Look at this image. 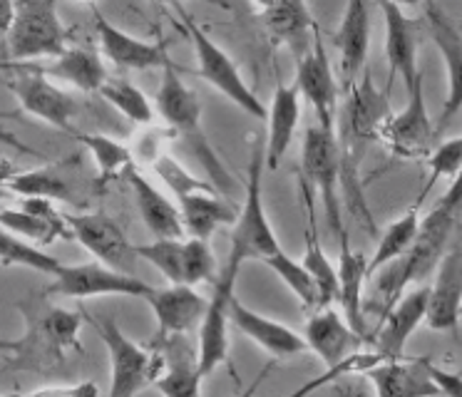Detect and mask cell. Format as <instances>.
<instances>
[{"mask_svg":"<svg viewBox=\"0 0 462 397\" xmlns=\"http://www.w3.org/2000/svg\"><path fill=\"white\" fill-rule=\"evenodd\" d=\"M15 171H18V169L13 167L8 159H0V187H5V184H8V179H11Z\"/></svg>","mask_w":462,"mask_h":397,"instance_id":"46","label":"cell"},{"mask_svg":"<svg viewBox=\"0 0 462 397\" xmlns=\"http://www.w3.org/2000/svg\"><path fill=\"white\" fill-rule=\"evenodd\" d=\"M177 207L181 211L184 231L197 238H211L217 228L231 226L239 217V208L229 204L214 187L184 194L177 198Z\"/></svg>","mask_w":462,"mask_h":397,"instance_id":"29","label":"cell"},{"mask_svg":"<svg viewBox=\"0 0 462 397\" xmlns=\"http://www.w3.org/2000/svg\"><path fill=\"white\" fill-rule=\"evenodd\" d=\"M125 179L132 189V197L137 204L144 226L154 238H181L184 231V221H181V211L177 204H171L170 198L162 194L160 189L152 184L150 179L142 174L140 169L132 164L125 171Z\"/></svg>","mask_w":462,"mask_h":397,"instance_id":"25","label":"cell"},{"mask_svg":"<svg viewBox=\"0 0 462 397\" xmlns=\"http://www.w3.org/2000/svg\"><path fill=\"white\" fill-rule=\"evenodd\" d=\"M381 5L383 20H385V55L391 65V78L388 88H393V79L402 78L405 92L412 88V82L418 79V28L405 13L402 5L393 0H378Z\"/></svg>","mask_w":462,"mask_h":397,"instance_id":"20","label":"cell"},{"mask_svg":"<svg viewBox=\"0 0 462 397\" xmlns=\"http://www.w3.org/2000/svg\"><path fill=\"white\" fill-rule=\"evenodd\" d=\"M428 298H430V286H422L415 291H405L393 303L391 310L381 318V328L375 333L378 353H383L385 357H402L408 337L425 320Z\"/></svg>","mask_w":462,"mask_h":397,"instance_id":"23","label":"cell"},{"mask_svg":"<svg viewBox=\"0 0 462 397\" xmlns=\"http://www.w3.org/2000/svg\"><path fill=\"white\" fill-rule=\"evenodd\" d=\"M365 375H368L375 392L381 397L440 395V390L435 387L430 375L425 373L420 357L412 360V363H405L401 357H385L381 363H375Z\"/></svg>","mask_w":462,"mask_h":397,"instance_id":"31","label":"cell"},{"mask_svg":"<svg viewBox=\"0 0 462 397\" xmlns=\"http://www.w3.org/2000/svg\"><path fill=\"white\" fill-rule=\"evenodd\" d=\"M0 350H8V353H13V350H15V340H3V337H0Z\"/></svg>","mask_w":462,"mask_h":397,"instance_id":"49","label":"cell"},{"mask_svg":"<svg viewBox=\"0 0 462 397\" xmlns=\"http://www.w3.org/2000/svg\"><path fill=\"white\" fill-rule=\"evenodd\" d=\"M100 392L95 383H78V385H48L31 390V397H95Z\"/></svg>","mask_w":462,"mask_h":397,"instance_id":"42","label":"cell"},{"mask_svg":"<svg viewBox=\"0 0 462 397\" xmlns=\"http://www.w3.org/2000/svg\"><path fill=\"white\" fill-rule=\"evenodd\" d=\"M393 3H398V5H418L422 0H393Z\"/></svg>","mask_w":462,"mask_h":397,"instance_id":"51","label":"cell"},{"mask_svg":"<svg viewBox=\"0 0 462 397\" xmlns=\"http://www.w3.org/2000/svg\"><path fill=\"white\" fill-rule=\"evenodd\" d=\"M0 226L23 238H31L35 246H51L55 241H72L68 217L55 211L51 198L23 197L18 208H0Z\"/></svg>","mask_w":462,"mask_h":397,"instance_id":"18","label":"cell"},{"mask_svg":"<svg viewBox=\"0 0 462 397\" xmlns=\"http://www.w3.org/2000/svg\"><path fill=\"white\" fill-rule=\"evenodd\" d=\"M177 13H180L181 20H174V25L191 40L194 45V55H197V75H199L204 82H209L211 88L221 92L224 97L229 99L231 105L246 112L249 117L254 119H266V105L262 99L256 97L246 79L242 78V72L236 68V62L229 58V52L214 42L207 30L201 28L197 18L191 15L189 10L184 5H177Z\"/></svg>","mask_w":462,"mask_h":397,"instance_id":"4","label":"cell"},{"mask_svg":"<svg viewBox=\"0 0 462 397\" xmlns=\"http://www.w3.org/2000/svg\"><path fill=\"white\" fill-rule=\"evenodd\" d=\"M422 198H425V194H420V197L415 198V204L408 207V211H405L402 217L395 218L391 226L383 231L381 238H378V246H375V254H373L371 261H368V278L375 276L378 268H383L385 263H391L393 258L402 256V254L411 248V244L415 241V236H418V228H420Z\"/></svg>","mask_w":462,"mask_h":397,"instance_id":"33","label":"cell"},{"mask_svg":"<svg viewBox=\"0 0 462 397\" xmlns=\"http://www.w3.org/2000/svg\"><path fill=\"white\" fill-rule=\"evenodd\" d=\"M25 337L15 340V370H45L48 365H60L65 350H80V313L65 308H45L42 313H25Z\"/></svg>","mask_w":462,"mask_h":397,"instance_id":"5","label":"cell"},{"mask_svg":"<svg viewBox=\"0 0 462 397\" xmlns=\"http://www.w3.org/2000/svg\"><path fill=\"white\" fill-rule=\"evenodd\" d=\"M68 224H70L75 241H80L100 263L125 271V273H134L137 258H140L134 251V244L127 241L125 231L107 214H100V211L70 214Z\"/></svg>","mask_w":462,"mask_h":397,"instance_id":"15","label":"cell"},{"mask_svg":"<svg viewBox=\"0 0 462 397\" xmlns=\"http://www.w3.org/2000/svg\"><path fill=\"white\" fill-rule=\"evenodd\" d=\"M55 281L45 293L65 298H97V296H132L144 298L150 296L154 286L142 281L134 273H125L117 268H110L95 261V263H80V266H65L55 273Z\"/></svg>","mask_w":462,"mask_h":397,"instance_id":"11","label":"cell"},{"mask_svg":"<svg viewBox=\"0 0 462 397\" xmlns=\"http://www.w3.org/2000/svg\"><path fill=\"white\" fill-rule=\"evenodd\" d=\"M457 217H460L457 211L435 204L430 214L420 218L418 236L411 248L402 256L393 258L391 263L375 271V276H381L378 286H375V308H378L381 318L411 288V283L428 276L432 268L440 263L442 251H445V244L450 238Z\"/></svg>","mask_w":462,"mask_h":397,"instance_id":"2","label":"cell"},{"mask_svg":"<svg viewBox=\"0 0 462 397\" xmlns=\"http://www.w3.org/2000/svg\"><path fill=\"white\" fill-rule=\"evenodd\" d=\"M75 137L88 147V152L95 159V167L100 174V187L110 184L112 179L125 177V171L134 164L132 149L117 139L105 137V134H80V132Z\"/></svg>","mask_w":462,"mask_h":397,"instance_id":"34","label":"cell"},{"mask_svg":"<svg viewBox=\"0 0 462 397\" xmlns=\"http://www.w3.org/2000/svg\"><path fill=\"white\" fill-rule=\"evenodd\" d=\"M0 142H3V144H8V147L18 149V152H23V154H38L35 149L28 147V144H23L21 139L15 137L13 132H8V129H3V127H0Z\"/></svg>","mask_w":462,"mask_h":397,"instance_id":"43","label":"cell"},{"mask_svg":"<svg viewBox=\"0 0 462 397\" xmlns=\"http://www.w3.org/2000/svg\"><path fill=\"white\" fill-rule=\"evenodd\" d=\"M5 38L11 55L21 62L58 58L68 50L58 0H13V23Z\"/></svg>","mask_w":462,"mask_h":397,"instance_id":"7","label":"cell"},{"mask_svg":"<svg viewBox=\"0 0 462 397\" xmlns=\"http://www.w3.org/2000/svg\"><path fill=\"white\" fill-rule=\"evenodd\" d=\"M301 169L303 179L311 181L319 191L336 236H341L346 231V221L341 211V154L336 132H328L319 125H311L303 132Z\"/></svg>","mask_w":462,"mask_h":397,"instance_id":"9","label":"cell"},{"mask_svg":"<svg viewBox=\"0 0 462 397\" xmlns=\"http://www.w3.org/2000/svg\"><path fill=\"white\" fill-rule=\"evenodd\" d=\"M13 117H15L13 112H3V109H0V119H13Z\"/></svg>","mask_w":462,"mask_h":397,"instance_id":"52","label":"cell"},{"mask_svg":"<svg viewBox=\"0 0 462 397\" xmlns=\"http://www.w3.org/2000/svg\"><path fill=\"white\" fill-rule=\"evenodd\" d=\"M157 318V333L152 347L162 346L164 340L174 336H187L191 328L201 323L207 313V298L194 291L187 283H171L167 288H154L150 296L144 298Z\"/></svg>","mask_w":462,"mask_h":397,"instance_id":"16","label":"cell"},{"mask_svg":"<svg viewBox=\"0 0 462 397\" xmlns=\"http://www.w3.org/2000/svg\"><path fill=\"white\" fill-rule=\"evenodd\" d=\"M301 119V95L293 85L286 82H276L273 89L272 107H266V122H269V132H266V169H279L282 159L286 152L291 149L293 134Z\"/></svg>","mask_w":462,"mask_h":397,"instance_id":"27","label":"cell"},{"mask_svg":"<svg viewBox=\"0 0 462 397\" xmlns=\"http://www.w3.org/2000/svg\"><path fill=\"white\" fill-rule=\"evenodd\" d=\"M460 30H462V25H460Z\"/></svg>","mask_w":462,"mask_h":397,"instance_id":"54","label":"cell"},{"mask_svg":"<svg viewBox=\"0 0 462 397\" xmlns=\"http://www.w3.org/2000/svg\"><path fill=\"white\" fill-rule=\"evenodd\" d=\"M422 367H425V373L430 375V380L435 383V387L440 390V395H455L462 397V373H450V370H445L438 363H432L428 357H420Z\"/></svg>","mask_w":462,"mask_h":397,"instance_id":"41","label":"cell"},{"mask_svg":"<svg viewBox=\"0 0 462 397\" xmlns=\"http://www.w3.org/2000/svg\"><path fill=\"white\" fill-rule=\"evenodd\" d=\"M244 261L229 254L226 266L214 278V293L207 303V313L199 323V343H197V360H199V373L204 377L211 375L217 367L229 365V306L231 298L236 296V278L242 271Z\"/></svg>","mask_w":462,"mask_h":397,"instance_id":"8","label":"cell"},{"mask_svg":"<svg viewBox=\"0 0 462 397\" xmlns=\"http://www.w3.org/2000/svg\"><path fill=\"white\" fill-rule=\"evenodd\" d=\"M31 62H21V60H8V62H0V72H5V69H23L28 68Z\"/></svg>","mask_w":462,"mask_h":397,"instance_id":"47","label":"cell"},{"mask_svg":"<svg viewBox=\"0 0 462 397\" xmlns=\"http://www.w3.org/2000/svg\"><path fill=\"white\" fill-rule=\"evenodd\" d=\"M42 75L48 78L62 79L72 88L82 89V92H100V88L110 79L105 60L88 48H68L60 52L52 65L41 68Z\"/></svg>","mask_w":462,"mask_h":397,"instance_id":"32","label":"cell"},{"mask_svg":"<svg viewBox=\"0 0 462 397\" xmlns=\"http://www.w3.org/2000/svg\"><path fill=\"white\" fill-rule=\"evenodd\" d=\"M266 266L272 268L276 276L282 278L286 286L291 288V293L299 300H301V306L313 313L316 308H319V288H316V281L311 278V273L306 271L301 261H296L291 258L283 248H279L273 256H269L263 261Z\"/></svg>","mask_w":462,"mask_h":397,"instance_id":"38","label":"cell"},{"mask_svg":"<svg viewBox=\"0 0 462 397\" xmlns=\"http://www.w3.org/2000/svg\"><path fill=\"white\" fill-rule=\"evenodd\" d=\"M263 171H266V137L256 134L246 171V194L239 207V217L231 224L229 254L239 256L246 263L249 258L266 261L273 256L282 244L276 238L272 218L263 207Z\"/></svg>","mask_w":462,"mask_h":397,"instance_id":"3","label":"cell"},{"mask_svg":"<svg viewBox=\"0 0 462 397\" xmlns=\"http://www.w3.org/2000/svg\"><path fill=\"white\" fill-rule=\"evenodd\" d=\"M301 194H303V211H306V248H303L301 263L306 271L311 273L319 288V308L331 306L338 300V271L331 263V258L326 256L321 246V236H319V224H316V208H313L311 191H309V181L301 179Z\"/></svg>","mask_w":462,"mask_h":397,"instance_id":"30","label":"cell"},{"mask_svg":"<svg viewBox=\"0 0 462 397\" xmlns=\"http://www.w3.org/2000/svg\"><path fill=\"white\" fill-rule=\"evenodd\" d=\"M229 316L231 326L236 328V330H242L244 336L254 340L266 355L279 360V363L289 360V357L301 355L303 350H309L301 333H296L293 328L283 326L279 320H272V318L256 313L249 306H244L236 296L231 298Z\"/></svg>","mask_w":462,"mask_h":397,"instance_id":"19","label":"cell"},{"mask_svg":"<svg viewBox=\"0 0 462 397\" xmlns=\"http://www.w3.org/2000/svg\"><path fill=\"white\" fill-rule=\"evenodd\" d=\"M341 254H338V303L343 306V318L348 326L365 340L368 336V323L363 313V286L368 281V258L361 251H353L348 241V231L338 236Z\"/></svg>","mask_w":462,"mask_h":397,"instance_id":"28","label":"cell"},{"mask_svg":"<svg viewBox=\"0 0 462 397\" xmlns=\"http://www.w3.org/2000/svg\"><path fill=\"white\" fill-rule=\"evenodd\" d=\"M371 42V10L368 0H346L341 25L336 30L333 45L341 55V75L346 85L361 78Z\"/></svg>","mask_w":462,"mask_h":397,"instance_id":"26","label":"cell"},{"mask_svg":"<svg viewBox=\"0 0 462 397\" xmlns=\"http://www.w3.org/2000/svg\"><path fill=\"white\" fill-rule=\"evenodd\" d=\"M0 263L32 268V271L48 273V276H55L62 266L58 258L41 251V246H35L32 241H23V236L3 226H0Z\"/></svg>","mask_w":462,"mask_h":397,"instance_id":"36","label":"cell"},{"mask_svg":"<svg viewBox=\"0 0 462 397\" xmlns=\"http://www.w3.org/2000/svg\"><path fill=\"white\" fill-rule=\"evenodd\" d=\"M438 127L432 125L430 112L425 105V92H422V72L408 89V105L385 119L381 127L378 142L385 152L395 159H428L435 149Z\"/></svg>","mask_w":462,"mask_h":397,"instance_id":"10","label":"cell"},{"mask_svg":"<svg viewBox=\"0 0 462 397\" xmlns=\"http://www.w3.org/2000/svg\"><path fill=\"white\" fill-rule=\"evenodd\" d=\"M8 191L13 197H41L51 201H72L75 191L55 169H31V171H15L8 179Z\"/></svg>","mask_w":462,"mask_h":397,"instance_id":"35","label":"cell"},{"mask_svg":"<svg viewBox=\"0 0 462 397\" xmlns=\"http://www.w3.org/2000/svg\"><path fill=\"white\" fill-rule=\"evenodd\" d=\"M462 316V251H452L440 258L438 276L430 288L425 326L457 336Z\"/></svg>","mask_w":462,"mask_h":397,"instance_id":"21","label":"cell"},{"mask_svg":"<svg viewBox=\"0 0 462 397\" xmlns=\"http://www.w3.org/2000/svg\"><path fill=\"white\" fill-rule=\"evenodd\" d=\"M13 23V0H0V38L8 35Z\"/></svg>","mask_w":462,"mask_h":397,"instance_id":"44","label":"cell"},{"mask_svg":"<svg viewBox=\"0 0 462 397\" xmlns=\"http://www.w3.org/2000/svg\"><path fill=\"white\" fill-rule=\"evenodd\" d=\"M303 340H306L309 350L321 357L326 367L336 365L338 360L351 355L353 350H358L363 343V337L348 326V320L338 310H333L331 306L313 310L311 320L303 330Z\"/></svg>","mask_w":462,"mask_h":397,"instance_id":"22","label":"cell"},{"mask_svg":"<svg viewBox=\"0 0 462 397\" xmlns=\"http://www.w3.org/2000/svg\"><path fill=\"white\" fill-rule=\"evenodd\" d=\"M229 5H231V0H229Z\"/></svg>","mask_w":462,"mask_h":397,"instance_id":"53","label":"cell"},{"mask_svg":"<svg viewBox=\"0 0 462 397\" xmlns=\"http://www.w3.org/2000/svg\"><path fill=\"white\" fill-rule=\"evenodd\" d=\"M154 3H171V5H181L184 0H154ZM191 3H207V5H217L221 10H231L229 0H191Z\"/></svg>","mask_w":462,"mask_h":397,"instance_id":"45","label":"cell"},{"mask_svg":"<svg viewBox=\"0 0 462 397\" xmlns=\"http://www.w3.org/2000/svg\"><path fill=\"white\" fill-rule=\"evenodd\" d=\"M425 20L435 48L440 50L442 62L448 69V99L442 105L438 132L448 127L452 117L462 109V30L452 25L445 10L435 0H425Z\"/></svg>","mask_w":462,"mask_h":397,"instance_id":"17","label":"cell"},{"mask_svg":"<svg viewBox=\"0 0 462 397\" xmlns=\"http://www.w3.org/2000/svg\"><path fill=\"white\" fill-rule=\"evenodd\" d=\"M92 18H95V30H97V40H100V50L107 62L115 68L122 69H157L164 68L170 58V40L160 38L157 42H147V40L134 38L130 32H125L117 25H112L110 20L105 18L100 8L90 3Z\"/></svg>","mask_w":462,"mask_h":397,"instance_id":"14","label":"cell"},{"mask_svg":"<svg viewBox=\"0 0 462 397\" xmlns=\"http://www.w3.org/2000/svg\"><path fill=\"white\" fill-rule=\"evenodd\" d=\"M293 88L299 89L301 99L309 102L313 115L319 119V127L336 132L338 122V85L333 79L331 60L328 50L323 45L321 28L313 30V42L303 58L296 60V82Z\"/></svg>","mask_w":462,"mask_h":397,"instance_id":"13","label":"cell"},{"mask_svg":"<svg viewBox=\"0 0 462 397\" xmlns=\"http://www.w3.org/2000/svg\"><path fill=\"white\" fill-rule=\"evenodd\" d=\"M137 256L160 271L170 283H184V236L154 238L152 244L134 246Z\"/></svg>","mask_w":462,"mask_h":397,"instance_id":"39","label":"cell"},{"mask_svg":"<svg viewBox=\"0 0 462 397\" xmlns=\"http://www.w3.org/2000/svg\"><path fill=\"white\" fill-rule=\"evenodd\" d=\"M460 373H462V370H460Z\"/></svg>","mask_w":462,"mask_h":397,"instance_id":"55","label":"cell"},{"mask_svg":"<svg viewBox=\"0 0 462 397\" xmlns=\"http://www.w3.org/2000/svg\"><path fill=\"white\" fill-rule=\"evenodd\" d=\"M100 95L112 107L120 112L122 117H127L132 125H140V127H147L154 122V112L157 109L152 107V102L147 99V95L142 92L137 85H132L127 79H115L110 78L100 88Z\"/></svg>","mask_w":462,"mask_h":397,"instance_id":"37","label":"cell"},{"mask_svg":"<svg viewBox=\"0 0 462 397\" xmlns=\"http://www.w3.org/2000/svg\"><path fill=\"white\" fill-rule=\"evenodd\" d=\"M154 109L164 122V127L171 132V137L181 142L191 157L199 162L204 174L209 177L221 197H231L234 191H239V181L231 177V171L221 162L217 149L211 147L207 132L201 127L199 95L184 85L174 62H167L162 68V82L154 95Z\"/></svg>","mask_w":462,"mask_h":397,"instance_id":"1","label":"cell"},{"mask_svg":"<svg viewBox=\"0 0 462 397\" xmlns=\"http://www.w3.org/2000/svg\"><path fill=\"white\" fill-rule=\"evenodd\" d=\"M82 316L88 318L92 328L97 330V336L102 337V343L110 353L112 363V397H127L140 392L142 387H147L162 373L164 360H162L160 350H147V347L137 346L134 340L122 333V328L117 326V320L110 316H90L82 310Z\"/></svg>","mask_w":462,"mask_h":397,"instance_id":"6","label":"cell"},{"mask_svg":"<svg viewBox=\"0 0 462 397\" xmlns=\"http://www.w3.org/2000/svg\"><path fill=\"white\" fill-rule=\"evenodd\" d=\"M262 25L269 32V38L279 45H286L293 60L303 58L313 42V20L306 0H276L272 8L262 10Z\"/></svg>","mask_w":462,"mask_h":397,"instance_id":"24","label":"cell"},{"mask_svg":"<svg viewBox=\"0 0 462 397\" xmlns=\"http://www.w3.org/2000/svg\"><path fill=\"white\" fill-rule=\"evenodd\" d=\"M214 268H217V261H214L209 238H184V283L199 286L204 281L214 278Z\"/></svg>","mask_w":462,"mask_h":397,"instance_id":"40","label":"cell"},{"mask_svg":"<svg viewBox=\"0 0 462 397\" xmlns=\"http://www.w3.org/2000/svg\"><path fill=\"white\" fill-rule=\"evenodd\" d=\"M8 197H13L11 191H8V187H0V204H3Z\"/></svg>","mask_w":462,"mask_h":397,"instance_id":"50","label":"cell"},{"mask_svg":"<svg viewBox=\"0 0 462 397\" xmlns=\"http://www.w3.org/2000/svg\"><path fill=\"white\" fill-rule=\"evenodd\" d=\"M0 82L11 89L13 97L21 102L23 112L42 119V122H48L62 132L78 134V129L72 125V119L78 115V102L72 99V95L55 88L48 75H42L38 62H31L28 68L18 69L15 78L0 79Z\"/></svg>","mask_w":462,"mask_h":397,"instance_id":"12","label":"cell"},{"mask_svg":"<svg viewBox=\"0 0 462 397\" xmlns=\"http://www.w3.org/2000/svg\"><path fill=\"white\" fill-rule=\"evenodd\" d=\"M254 5H256V8L259 10H266V8H272L273 3H276V0H252Z\"/></svg>","mask_w":462,"mask_h":397,"instance_id":"48","label":"cell"}]
</instances>
